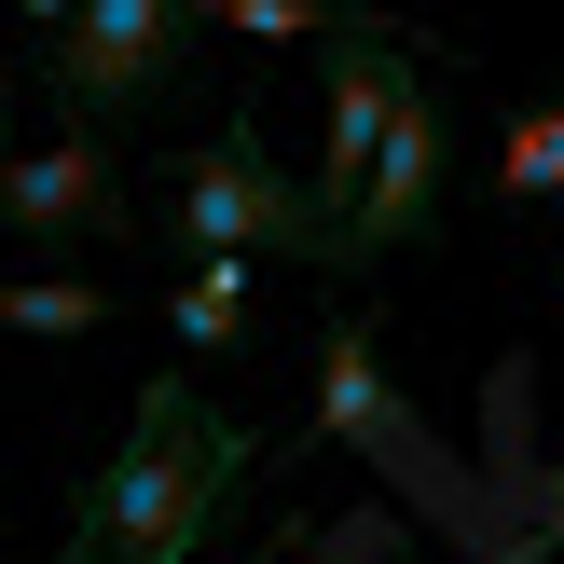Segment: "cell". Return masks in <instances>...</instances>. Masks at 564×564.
<instances>
[{
	"label": "cell",
	"instance_id": "6da1fadb",
	"mask_svg": "<svg viewBox=\"0 0 564 564\" xmlns=\"http://www.w3.org/2000/svg\"><path fill=\"white\" fill-rule=\"evenodd\" d=\"M248 468H262V441H248L235 413L193 400V358H180V372H152V386L124 400V455L83 482V523H69L42 564H193L207 523L235 510Z\"/></svg>",
	"mask_w": 564,
	"mask_h": 564
},
{
	"label": "cell",
	"instance_id": "7a4b0ae2",
	"mask_svg": "<svg viewBox=\"0 0 564 564\" xmlns=\"http://www.w3.org/2000/svg\"><path fill=\"white\" fill-rule=\"evenodd\" d=\"M165 235H180V248H248V262H330V248H345L330 207L248 124H220V138L180 152V207H165Z\"/></svg>",
	"mask_w": 564,
	"mask_h": 564
},
{
	"label": "cell",
	"instance_id": "3957f363",
	"mask_svg": "<svg viewBox=\"0 0 564 564\" xmlns=\"http://www.w3.org/2000/svg\"><path fill=\"white\" fill-rule=\"evenodd\" d=\"M441 180H455V110H441V83H400V110H386L372 165L345 193V275L400 262V248H441Z\"/></svg>",
	"mask_w": 564,
	"mask_h": 564
},
{
	"label": "cell",
	"instance_id": "277c9868",
	"mask_svg": "<svg viewBox=\"0 0 564 564\" xmlns=\"http://www.w3.org/2000/svg\"><path fill=\"white\" fill-rule=\"evenodd\" d=\"M180 28H193V0H69L55 14V97H69V124L152 110V83L180 69Z\"/></svg>",
	"mask_w": 564,
	"mask_h": 564
},
{
	"label": "cell",
	"instance_id": "5b68a950",
	"mask_svg": "<svg viewBox=\"0 0 564 564\" xmlns=\"http://www.w3.org/2000/svg\"><path fill=\"white\" fill-rule=\"evenodd\" d=\"M317 441H358V455H372V468H400V482L427 468V441H413V400L386 386L372 317H358V303L317 330V413H303V441H290V455H317Z\"/></svg>",
	"mask_w": 564,
	"mask_h": 564
},
{
	"label": "cell",
	"instance_id": "8992f818",
	"mask_svg": "<svg viewBox=\"0 0 564 564\" xmlns=\"http://www.w3.org/2000/svg\"><path fill=\"white\" fill-rule=\"evenodd\" d=\"M0 235H28V248L124 235V193H110V152H97V124L42 138V152H0Z\"/></svg>",
	"mask_w": 564,
	"mask_h": 564
},
{
	"label": "cell",
	"instance_id": "52a82bcc",
	"mask_svg": "<svg viewBox=\"0 0 564 564\" xmlns=\"http://www.w3.org/2000/svg\"><path fill=\"white\" fill-rule=\"evenodd\" d=\"M165 330H180V358H235L248 345V248H193V290L165 303Z\"/></svg>",
	"mask_w": 564,
	"mask_h": 564
},
{
	"label": "cell",
	"instance_id": "ba28073f",
	"mask_svg": "<svg viewBox=\"0 0 564 564\" xmlns=\"http://www.w3.org/2000/svg\"><path fill=\"white\" fill-rule=\"evenodd\" d=\"M0 330H28V345H97L110 290L97 275H14V290H0Z\"/></svg>",
	"mask_w": 564,
	"mask_h": 564
},
{
	"label": "cell",
	"instance_id": "9c48e42d",
	"mask_svg": "<svg viewBox=\"0 0 564 564\" xmlns=\"http://www.w3.org/2000/svg\"><path fill=\"white\" fill-rule=\"evenodd\" d=\"M496 193H510V220L523 207H564V97L510 110V138H496Z\"/></svg>",
	"mask_w": 564,
	"mask_h": 564
},
{
	"label": "cell",
	"instance_id": "30bf717a",
	"mask_svg": "<svg viewBox=\"0 0 564 564\" xmlns=\"http://www.w3.org/2000/svg\"><path fill=\"white\" fill-rule=\"evenodd\" d=\"M207 28H248V42H330V28H358V14H330V0H193Z\"/></svg>",
	"mask_w": 564,
	"mask_h": 564
},
{
	"label": "cell",
	"instance_id": "8fae6325",
	"mask_svg": "<svg viewBox=\"0 0 564 564\" xmlns=\"http://www.w3.org/2000/svg\"><path fill=\"white\" fill-rule=\"evenodd\" d=\"M496 482H510V523L538 551H564V468H523V455H496Z\"/></svg>",
	"mask_w": 564,
	"mask_h": 564
},
{
	"label": "cell",
	"instance_id": "7c38bea8",
	"mask_svg": "<svg viewBox=\"0 0 564 564\" xmlns=\"http://www.w3.org/2000/svg\"><path fill=\"white\" fill-rule=\"evenodd\" d=\"M55 14H69V0H0V28H55Z\"/></svg>",
	"mask_w": 564,
	"mask_h": 564
},
{
	"label": "cell",
	"instance_id": "4fadbf2b",
	"mask_svg": "<svg viewBox=\"0 0 564 564\" xmlns=\"http://www.w3.org/2000/svg\"><path fill=\"white\" fill-rule=\"evenodd\" d=\"M290 551H303V538H275V551H248V564H290Z\"/></svg>",
	"mask_w": 564,
	"mask_h": 564
},
{
	"label": "cell",
	"instance_id": "5bb4252c",
	"mask_svg": "<svg viewBox=\"0 0 564 564\" xmlns=\"http://www.w3.org/2000/svg\"><path fill=\"white\" fill-rule=\"evenodd\" d=\"M0 97H14V69H0Z\"/></svg>",
	"mask_w": 564,
	"mask_h": 564
}]
</instances>
